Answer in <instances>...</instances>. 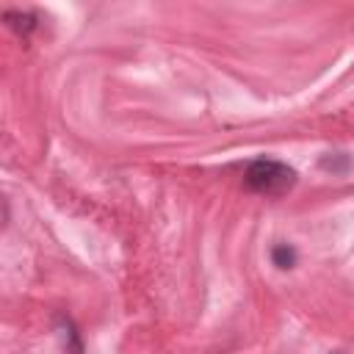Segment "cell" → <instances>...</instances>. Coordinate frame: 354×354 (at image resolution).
<instances>
[{
  "instance_id": "obj_1",
  "label": "cell",
  "mask_w": 354,
  "mask_h": 354,
  "mask_svg": "<svg viewBox=\"0 0 354 354\" xmlns=\"http://www.w3.org/2000/svg\"><path fill=\"white\" fill-rule=\"evenodd\" d=\"M293 183H296V171L271 158H260V160L249 163V169H247V186L266 197H280V194L291 191Z\"/></svg>"
},
{
  "instance_id": "obj_2",
  "label": "cell",
  "mask_w": 354,
  "mask_h": 354,
  "mask_svg": "<svg viewBox=\"0 0 354 354\" xmlns=\"http://www.w3.org/2000/svg\"><path fill=\"white\" fill-rule=\"evenodd\" d=\"M271 263L277 266V269H293L296 266V249L291 247V244H277L274 249H271Z\"/></svg>"
},
{
  "instance_id": "obj_3",
  "label": "cell",
  "mask_w": 354,
  "mask_h": 354,
  "mask_svg": "<svg viewBox=\"0 0 354 354\" xmlns=\"http://www.w3.org/2000/svg\"><path fill=\"white\" fill-rule=\"evenodd\" d=\"M6 20H9V25H12L17 34H31V31H34V17H31V14H14V12H9Z\"/></svg>"
}]
</instances>
